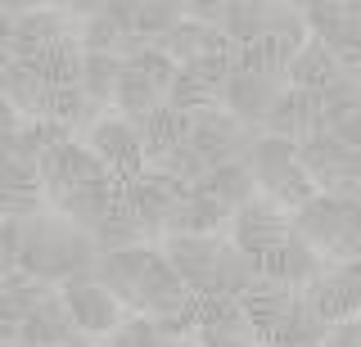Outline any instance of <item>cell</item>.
I'll return each instance as SVG.
<instances>
[{
    "label": "cell",
    "instance_id": "12",
    "mask_svg": "<svg viewBox=\"0 0 361 347\" xmlns=\"http://www.w3.org/2000/svg\"><path fill=\"white\" fill-rule=\"evenodd\" d=\"M73 41H77V27L68 23L63 9H37L32 5L27 14H18L9 54H14V59H41V54H50L59 46H73Z\"/></svg>",
    "mask_w": 361,
    "mask_h": 347
},
{
    "label": "cell",
    "instance_id": "11",
    "mask_svg": "<svg viewBox=\"0 0 361 347\" xmlns=\"http://www.w3.org/2000/svg\"><path fill=\"white\" fill-rule=\"evenodd\" d=\"M262 131H267V136H280V140H293V144L330 131V127H325L321 95H316V91H298V86H285V95L276 99V108H271V118H267Z\"/></svg>",
    "mask_w": 361,
    "mask_h": 347
},
{
    "label": "cell",
    "instance_id": "25",
    "mask_svg": "<svg viewBox=\"0 0 361 347\" xmlns=\"http://www.w3.org/2000/svg\"><path fill=\"white\" fill-rule=\"evenodd\" d=\"M45 91H50V86L41 82V72L32 68L27 59H14V63L5 68V77H0V95H5V99H9V104H14V108H18V113L27 118V122L41 113V99H45Z\"/></svg>",
    "mask_w": 361,
    "mask_h": 347
},
{
    "label": "cell",
    "instance_id": "7",
    "mask_svg": "<svg viewBox=\"0 0 361 347\" xmlns=\"http://www.w3.org/2000/svg\"><path fill=\"white\" fill-rule=\"evenodd\" d=\"M86 149L95 153L99 163L109 167L118 181H131V176L145 172V144H140V127H131L127 118L109 113L104 122L86 131Z\"/></svg>",
    "mask_w": 361,
    "mask_h": 347
},
{
    "label": "cell",
    "instance_id": "6",
    "mask_svg": "<svg viewBox=\"0 0 361 347\" xmlns=\"http://www.w3.org/2000/svg\"><path fill=\"white\" fill-rule=\"evenodd\" d=\"M293 234V221L285 208H276L271 198H253L248 208H240L231 217V244L248 257H257L262 262L267 253H276L280 244H285Z\"/></svg>",
    "mask_w": 361,
    "mask_h": 347
},
{
    "label": "cell",
    "instance_id": "31",
    "mask_svg": "<svg viewBox=\"0 0 361 347\" xmlns=\"http://www.w3.org/2000/svg\"><path fill=\"white\" fill-rule=\"evenodd\" d=\"M122 82V59L118 54H82V95L95 99V104H113Z\"/></svg>",
    "mask_w": 361,
    "mask_h": 347
},
{
    "label": "cell",
    "instance_id": "42",
    "mask_svg": "<svg viewBox=\"0 0 361 347\" xmlns=\"http://www.w3.org/2000/svg\"><path fill=\"white\" fill-rule=\"evenodd\" d=\"M325 347H361V320H357V316L334 320V324H330V339H325Z\"/></svg>",
    "mask_w": 361,
    "mask_h": 347
},
{
    "label": "cell",
    "instance_id": "20",
    "mask_svg": "<svg viewBox=\"0 0 361 347\" xmlns=\"http://www.w3.org/2000/svg\"><path fill=\"white\" fill-rule=\"evenodd\" d=\"M262 41L289 63L293 54L312 41L307 23H302V5H267V37Z\"/></svg>",
    "mask_w": 361,
    "mask_h": 347
},
{
    "label": "cell",
    "instance_id": "28",
    "mask_svg": "<svg viewBox=\"0 0 361 347\" xmlns=\"http://www.w3.org/2000/svg\"><path fill=\"white\" fill-rule=\"evenodd\" d=\"M257 275H262V262H257V257H248V253H240L235 244H226V248H221V262H217V284H212V294L240 302L248 289L257 284Z\"/></svg>",
    "mask_w": 361,
    "mask_h": 347
},
{
    "label": "cell",
    "instance_id": "45",
    "mask_svg": "<svg viewBox=\"0 0 361 347\" xmlns=\"http://www.w3.org/2000/svg\"><path fill=\"white\" fill-rule=\"evenodd\" d=\"M9 63H14V54H9V50H0V77H5V68H9Z\"/></svg>",
    "mask_w": 361,
    "mask_h": 347
},
{
    "label": "cell",
    "instance_id": "36",
    "mask_svg": "<svg viewBox=\"0 0 361 347\" xmlns=\"http://www.w3.org/2000/svg\"><path fill=\"white\" fill-rule=\"evenodd\" d=\"M122 41H127V37L99 14V5H95V14L77 27V46H82V54H118V59H122Z\"/></svg>",
    "mask_w": 361,
    "mask_h": 347
},
{
    "label": "cell",
    "instance_id": "44",
    "mask_svg": "<svg viewBox=\"0 0 361 347\" xmlns=\"http://www.w3.org/2000/svg\"><path fill=\"white\" fill-rule=\"evenodd\" d=\"M59 347H95V343H90L86 334H73V339H68V343H59Z\"/></svg>",
    "mask_w": 361,
    "mask_h": 347
},
{
    "label": "cell",
    "instance_id": "27",
    "mask_svg": "<svg viewBox=\"0 0 361 347\" xmlns=\"http://www.w3.org/2000/svg\"><path fill=\"white\" fill-rule=\"evenodd\" d=\"M325 339H330V320L316 316V311L307 307V302H293V311L285 316V324H280L276 334H271V347H325Z\"/></svg>",
    "mask_w": 361,
    "mask_h": 347
},
{
    "label": "cell",
    "instance_id": "1",
    "mask_svg": "<svg viewBox=\"0 0 361 347\" xmlns=\"http://www.w3.org/2000/svg\"><path fill=\"white\" fill-rule=\"evenodd\" d=\"M95 244L82 226H73L59 212H37L23 221V248H18V266L41 279H50L54 289L63 284H86L95 279Z\"/></svg>",
    "mask_w": 361,
    "mask_h": 347
},
{
    "label": "cell",
    "instance_id": "4",
    "mask_svg": "<svg viewBox=\"0 0 361 347\" xmlns=\"http://www.w3.org/2000/svg\"><path fill=\"white\" fill-rule=\"evenodd\" d=\"M257 136H262V131L244 127V122H240V118H231L226 108H217V113H203V118L190 122V144L199 149V158L208 163V167L244 163Z\"/></svg>",
    "mask_w": 361,
    "mask_h": 347
},
{
    "label": "cell",
    "instance_id": "43",
    "mask_svg": "<svg viewBox=\"0 0 361 347\" xmlns=\"http://www.w3.org/2000/svg\"><path fill=\"white\" fill-rule=\"evenodd\" d=\"M32 5H0V50L14 46V27H18V14H27Z\"/></svg>",
    "mask_w": 361,
    "mask_h": 347
},
{
    "label": "cell",
    "instance_id": "32",
    "mask_svg": "<svg viewBox=\"0 0 361 347\" xmlns=\"http://www.w3.org/2000/svg\"><path fill=\"white\" fill-rule=\"evenodd\" d=\"M180 23H185V5H176V0H135V37L149 46H158Z\"/></svg>",
    "mask_w": 361,
    "mask_h": 347
},
{
    "label": "cell",
    "instance_id": "13",
    "mask_svg": "<svg viewBox=\"0 0 361 347\" xmlns=\"http://www.w3.org/2000/svg\"><path fill=\"white\" fill-rule=\"evenodd\" d=\"M68 316L73 324L86 334V339H95V334H113L122 324V302L109 294L99 279H86V284H63L59 289Z\"/></svg>",
    "mask_w": 361,
    "mask_h": 347
},
{
    "label": "cell",
    "instance_id": "23",
    "mask_svg": "<svg viewBox=\"0 0 361 347\" xmlns=\"http://www.w3.org/2000/svg\"><path fill=\"white\" fill-rule=\"evenodd\" d=\"M140 144H145V167L158 163L167 149H176V144H190V118L163 104V108H158V113L140 127Z\"/></svg>",
    "mask_w": 361,
    "mask_h": 347
},
{
    "label": "cell",
    "instance_id": "3",
    "mask_svg": "<svg viewBox=\"0 0 361 347\" xmlns=\"http://www.w3.org/2000/svg\"><path fill=\"white\" fill-rule=\"evenodd\" d=\"M37 172H41V189H45V203H50V208L63 203L73 189L95 185V181H104V176H113L109 167L86 149V140L59 144L54 153H45V158L37 163Z\"/></svg>",
    "mask_w": 361,
    "mask_h": 347
},
{
    "label": "cell",
    "instance_id": "34",
    "mask_svg": "<svg viewBox=\"0 0 361 347\" xmlns=\"http://www.w3.org/2000/svg\"><path fill=\"white\" fill-rule=\"evenodd\" d=\"M199 347H262V334L244 320V311H235L231 320H217V324H203L199 329Z\"/></svg>",
    "mask_w": 361,
    "mask_h": 347
},
{
    "label": "cell",
    "instance_id": "47",
    "mask_svg": "<svg viewBox=\"0 0 361 347\" xmlns=\"http://www.w3.org/2000/svg\"><path fill=\"white\" fill-rule=\"evenodd\" d=\"M357 320H361V307H357Z\"/></svg>",
    "mask_w": 361,
    "mask_h": 347
},
{
    "label": "cell",
    "instance_id": "8",
    "mask_svg": "<svg viewBox=\"0 0 361 347\" xmlns=\"http://www.w3.org/2000/svg\"><path fill=\"white\" fill-rule=\"evenodd\" d=\"M298 298L330 324L357 316V307H361V262H334L330 271H321Z\"/></svg>",
    "mask_w": 361,
    "mask_h": 347
},
{
    "label": "cell",
    "instance_id": "26",
    "mask_svg": "<svg viewBox=\"0 0 361 347\" xmlns=\"http://www.w3.org/2000/svg\"><path fill=\"white\" fill-rule=\"evenodd\" d=\"M195 189H208V194H217L231 212H240V208H248L253 198H262V189H257V181H253V172H248L244 163H226V167H212L208 172V181L203 185H195Z\"/></svg>",
    "mask_w": 361,
    "mask_h": 347
},
{
    "label": "cell",
    "instance_id": "40",
    "mask_svg": "<svg viewBox=\"0 0 361 347\" xmlns=\"http://www.w3.org/2000/svg\"><path fill=\"white\" fill-rule=\"evenodd\" d=\"M330 136H334V140H343L348 149H357V153H361V108H353V113H343L338 122H330Z\"/></svg>",
    "mask_w": 361,
    "mask_h": 347
},
{
    "label": "cell",
    "instance_id": "37",
    "mask_svg": "<svg viewBox=\"0 0 361 347\" xmlns=\"http://www.w3.org/2000/svg\"><path fill=\"white\" fill-rule=\"evenodd\" d=\"M122 68H127V72H135V77H145V82H149V86H158L163 95H167V86L176 82V63L167 59L163 50H154V46H145V50L127 54V59H122Z\"/></svg>",
    "mask_w": 361,
    "mask_h": 347
},
{
    "label": "cell",
    "instance_id": "21",
    "mask_svg": "<svg viewBox=\"0 0 361 347\" xmlns=\"http://www.w3.org/2000/svg\"><path fill=\"white\" fill-rule=\"evenodd\" d=\"M73 334H82V329L73 324V316H68V307H63L59 294L23 320V343H32V347H59V343L73 339Z\"/></svg>",
    "mask_w": 361,
    "mask_h": 347
},
{
    "label": "cell",
    "instance_id": "19",
    "mask_svg": "<svg viewBox=\"0 0 361 347\" xmlns=\"http://www.w3.org/2000/svg\"><path fill=\"white\" fill-rule=\"evenodd\" d=\"M338 72H343V68H338L334 50H330V46H321V41H307V46H302V50L289 59L285 82H289V86H298V91H321V86H330Z\"/></svg>",
    "mask_w": 361,
    "mask_h": 347
},
{
    "label": "cell",
    "instance_id": "30",
    "mask_svg": "<svg viewBox=\"0 0 361 347\" xmlns=\"http://www.w3.org/2000/svg\"><path fill=\"white\" fill-rule=\"evenodd\" d=\"M90 244H95L99 257H104V253H127V248H140V244H145V230L135 226V217L118 203L95 230H90Z\"/></svg>",
    "mask_w": 361,
    "mask_h": 347
},
{
    "label": "cell",
    "instance_id": "35",
    "mask_svg": "<svg viewBox=\"0 0 361 347\" xmlns=\"http://www.w3.org/2000/svg\"><path fill=\"white\" fill-rule=\"evenodd\" d=\"M149 167H158V172H167V176H176L185 189H195V185H203L208 181V172L212 167L199 158V149L195 144H176V149H167L158 163H149Z\"/></svg>",
    "mask_w": 361,
    "mask_h": 347
},
{
    "label": "cell",
    "instance_id": "46",
    "mask_svg": "<svg viewBox=\"0 0 361 347\" xmlns=\"http://www.w3.org/2000/svg\"><path fill=\"white\" fill-rule=\"evenodd\" d=\"M5 347H32V343H23V339H18V343H5Z\"/></svg>",
    "mask_w": 361,
    "mask_h": 347
},
{
    "label": "cell",
    "instance_id": "10",
    "mask_svg": "<svg viewBox=\"0 0 361 347\" xmlns=\"http://www.w3.org/2000/svg\"><path fill=\"white\" fill-rule=\"evenodd\" d=\"M285 86L289 82L267 77V72H235L231 82H226V91H221V108L231 118H240L244 127L262 131L267 118H271V108H276V99L285 95Z\"/></svg>",
    "mask_w": 361,
    "mask_h": 347
},
{
    "label": "cell",
    "instance_id": "48",
    "mask_svg": "<svg viewBox=\"0 0 361 347\" xmlns=\"http://www.w3.org/2000/svg\"><path fill=\"white\" fill-rule=\"evenodd\" d=\"M262 347H271V343H262Z\"/></svg>",
    "mask_w": 361,
    "mask_h": 347
},
{
    "label": "cell",
    "instance_id": "15",
    "mask_svg": "<svg viewBox=\"0 0 361 347\" xmlns=\"http://www.w3.org/2000/svg\"><path fill=\"white\" fill-rule=\"evenodd\" d=\"M293 302H298V294H293L289 284H280V279H271V275H257V284L240 298V311H244V320L253 324V329L262 334V343H267L271 334L285 324V316L293 311Z\"/></svg>",
    "mask_w": 361,
    "mask_h": 347
},
{
    "label": "cell",
    "instance_id": "33",
    "mask_svg": "<svg viewBox=\"0 0 361 347\" xmlns=\"http://www.w3.org/2000/svg\"><path fill=\"white\" fill-rule=\"evenodd\" d=\"M0 294L14 302V311H18L23 320H27L32 311L45 307V302L59 294V289H54L50 279H41V275H32V271H23V266H18V271H9L5 279H0Z\"/></svg>",
    "mask_w": 361,
    "mask_h": 347
},
{
    "label": "cell",
    "instance_id": "9",
    "mask_svg": "<svg viewBox=\"0 0 361 347\" xmlns=\"http://www.w3.org/2000/svg\"><path fill=\"white\" fill-rule=\"evenodd\" d=\"M361 217V203H348V198H330V194H316L307 208L293 212V234L298 239H307L316 253L330 257L338 248V239H343V230L353 226V221Z\"/></svg>",
    "mask_w": 361,
    "mask_h": 347
},
{
    "label": "cell",
    "instance_id": "29",
    "mask_svg": "<svg viewBox=\"0 0 361 347\" xmlns=\"http://www.w3.org/2000/svg\"><path fill=\"white\" fill-rule=\"evenodd\" d=\"M221 37L231 41L235 50L257 46V41L267 37V5H257V0H235V5H226Z\"/></svg>",
    "mask_w": 361,
    "mask_h": 347
},
{
    "label": "cell",
    "instance_id": "14",
    "mask_svg": "<svg viewBox=\"0 0 361 347\" xmlns=\"http://www.w3.org/2000/svg\"><path fill=\"white\" fill-rule=\"evenodd\" d=\"M45 212L41 172L27 158H0V221H27Z\"/></svg>",
    "mask_w": 361,
    "mask_h": 347
},
{
    "label": "cell",
    "instance_id": "22",
    "mask_svg": "<svg viewBox=\"0 0 361 347\" xmlns=\"http://www.w3.org/2000/svg\"><path fill=\"white\" fill-rule=\"evenodd\" d=\"M167 104V95L158 91V86H149L145 77H135L122 68V82H118V95H113V108H118V118H127L131 127H145L158 108Z\"/></svg>",
    "mask_w": 361,
    "mask_h": 347
},
{
    "label": "cell",
    "instance_id": "39",
    "mask_svg": "<svg viewBox=\"0 0 361 347\" xmlns=\"http://www.w3.org/2000/svg\"><path fill=\"white\" fill-rule=\"evenodd\" d=\"M167 339L158 334V324L149 316H127L118 324V329L109 334V343L104 347H163Z\"/></svg>",
    "mask_w": 361,
    "mask_h": 347
},
{
    "label": "cell",
    "instance_id": "2",
    "mask_svg": "<svg viewBox=\"0 0 361 347\" xmlns=\"http://www.w3.org/2000/svg\"><path fill=\"white\" fill-rule=\"evenodd\" d=\"M118 185H122L118 203L135 217V226L145 230V239H149V234H163V230H167V217H172V208L190 194V189L180 185L176 176L158 172V167H145L140 176L118 181Z\"/></svg>",
    "mask_w": 361,
    "mask_h": 347
},
{
    "label": "cell",
    "instance_id": "5",
    "mask_svg": "<svg viewBox=\"0 0 361 347\" xmlns=\"http://www.w3.org/2000/svg\"><path fill=\"white\" fill-rule=\"evenodd\" d=\"M226 244L217 234H167L163 239V257L172 262V271L180 275V284L195 298H208L217 284V262H221Z\"/></svg>",
    "mask_w": 361,
    "mask_h": 347
},
{
    "label": "cell",
    "instance_id": "17",
    "mask_svg": "<svg viewBox=\"0 0 361 347\" xmlns=\"http://www.w3.org/2000/svg\"><path fill=\"white\" fill-rule=\"evenodd\" d=\"M231 217H235V212L226 208L217 194H208V189H190V194L172 208L163 234H217Z\"/></svg>",
    "mask_w": 361,
    "mask_h": 347
},
{
    "label": "cell",
    "instance_id": "16",
    "mask_svg": "<svg viewBox=\"0 0 361 347\" xmlns=\"http://www.w3.org/2000/svg\"><path fill=\"white\" fill-rule=\"evenodd\" d=\"M321 271H325L321 253H316L307 239H298V234H289V239L280 244L276 253H267V257H262V275L280 279V284H289L293 294H302V289H307Z\"/></svg>",
    "mask_w": 361,
    "mask_h": 347
},
{
    "label": "cell",
    "instance_id": "41",
    "mask_svg": "<svg viewBox=\"0 0 361 347\" xmlns=\"http://www.w3.org/2000/svg\"><path fill=\"white\" fill-rule=\"evenodd\" d=\"M99 14H104L109 23L122 32V37H135V5H122V0H109V5H99Z\"/></svg>",
    "mask_w": 361,
    "mask_h": 347
},
{
    "label": "cell",
    "instance_id": "24",
    "mask_svg": "<svg viewBox=\"0 0 361 347\" xmlns=\"http://www.w3.org/2000/svg\"><path fill=\"white\" fill-rule=\"evenodd\" d=\"M167 108H176V113H185L190 122H195L203 113H217V108H221V91L212 82H203V77L176 68V82L167 86Z\"/></svg>",
    "mask_w": 361,
    "mask_h": 347
},
{
    "label": "cell",
    "instance_id": "38",
    "mask_svg": "<svg viewBox=\"0 0 361 347\" xmlns=\"http://www.w3.org/2000/svg\"><path fill=\"white\" fill-rule=\"evenodd\" d=\"M302 23H307L312 41H321V46H334V41L343 37L348 9H343V5H325V0H316V5H302Z\"/></svg>",
    "mask_w": 361,
    "mask_h": 347
},
{
    "label": "cell",
    "instance_id": "18",
    "mask_svg": "<svg viewBox=\"0 0 361 347\" xmlns=\"http://www.w3.org/2000/svg\"><path fill=\"white\" fill-rule=\"evenodd\" d=\"M145 262H149V244L127 248V253H104L95 262V279L122 302V307H135V298H140V271H145Z\"/></svg>",
    "mask_w": 361,
    "mask_h": 347
}]
</instances>
